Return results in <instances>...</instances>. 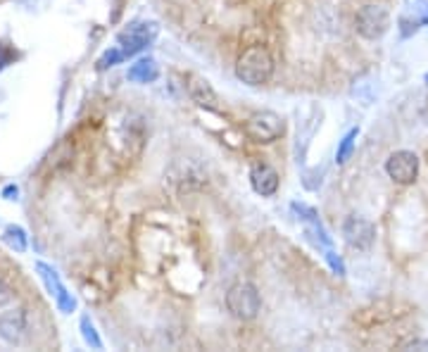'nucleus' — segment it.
<instances>
[{
    "instance_id": "obj_18",
    "label": "nucleus",
    "mask_w": 428,
    "mask_h": 352,
    "mask_svg": "<svg viewBox=\"0 0 428 352\" xmlns=\"http://www.w3.org/2000/svg\"><path fill=\"white\" fill-rule=\"evenodd\" d=\"M12 298H14V293H12V288L5 284L3 279H0V307H5V305H10L12 302Z\"/></svg>"
},
{
    "instance_id": "obj_14",
    "label": "nucleus",
    "mask_w": 428,
    "mask_h": 352,
    "mask_svg": "<svg viewBox=\"0 0 428 352\" xmlns=\"http://www.w3.org/2000/svg\"><path fill=\"white\" fill-rule=\"evenodd\" d=\"M357 136H360V129H350L345 136L340 138V145H338V150H335V162L338 165H345V162L350 160V155H352V150H355V140H357Z\"/></svg>"
},
{
    "instance_id": "obj_20",
    "label": "nucleus",
    "mask_w": 428,
    "mask_h": 352,
    "mask_svg": "<svg viewBox=\"0 0 428 352\" xmlns=\"http://www.w3.org/2000/svg\"><path fill=\"white\" fill-rule=\"evenodd\" d=\"M0 195H3L5 200H17V195H19V188L14 186V184H7V186L3 188V193H0Z\"/></svg>"
},
{
    "instance_id": "obj_10",
    "label": "nucleus",
    "mask_w": 428,
    "mask_h": 352,
    "mask_svg": "<svg viewBox=\"0 0 428 352\" xmlns=\"http://www.w3.org/2000/svg\"><path fill=\"white\" fill-rule=\"evenodd\" d=\"M250 184H253L255 193L264 195V198H269V195H274L278 191V174L274 167L269 165H255L250 169Z\"/></svg>"
},
{
    "instance_id": "obj_9",
    "label": "nucleus",
    "mask_w": 428,
    "mask_h": 352,
    "mask_svg": "<svg viewBox=\"0 0 428 352\" xmlns=\"http://www.w3.org/2000/svg\"><path fill=\"white\" fill-rule=\"evenodd\" d=\"M342 236L345 241L357 250H369L376 241V227L371 224L367 217L352 214L342 222Z\"/></svg>"
},
{
    "instance_id": "obj_19",
    "label": "nucleus",
    "mask_w": 428,
    "mask_h": 352,
    "mask_svg": "<svg viewBox=\"0 0 428 352\" xmlns=\"http://www.w3.org/2000/svg\"><path fill=\"white\" fill-rule=\"evenodd\" d=\"M14 58H17V53H14L12 48H7L5 43H0V69H3L7 62L14 60Z\"/></svg>"
},
{
    "instance_id": "obj_5",
    "label": "nucleus",
    "mask_w": 428,
    "mask_h": 352,
    "mask_svg": "<svg viewBox=\"0 0 428 352\" xmlns=\"http://www.w3.org/2000/svg\"><path fill=\"white\" fill-rule=\"evenodd\" d=\"M245 133L255 143H271L283 136V119L276 112H255L245 122Z\"/></svg>"
},
{
    "instance_id": "obj_1",
    "label": "nucleus",
    "mask_w": 428,
    "mask_h": 352,
    "mask_svg": "<svg viewBox=\"0 0 428 352\" xmlns=\"http://www.w3.org/2000/svg\"><path fill=\"white\" fill-rule=\"evenodd\" d=\"M271 74H274V58L262 46L248 48L235 62V76L248 86H262L271 79Z\"/></svg>"
},
{
    "instance_id": "obj_2",
    "label": "nucleus",
    "mask_w": 428,
    "mask_h": 352,
    "mask_svg": "<svg viewBox=\"0 0 428 352\" xmlns=\"http://www.w3.org/2000/svg\"><path fill=\"white\" fill-rule=\"evenodd\" d=\"M226 307L235 319H243V321L255 319L262 307L260 291H257L253 284H235L228 288L226 293Z\"/></svg>"
},
{
    "instance_id": "obj_11",
    "label": "nucleus",
    "mask_w": 428,
    "mask_h": 352,
    "mask_svg": "<svg viewBox=\"0 0 428 352\" xmlns=\"http://www.w3.org/2000/svg\"><path fill=\"white\" fill-rule=\"evenodd\" d=\"M126 79L131 83H153L160 79V67L153 58H141L138 62H133L126 72Z\"/></svg>"
},
{
    "instance_id": "obj_22",
    "label": "nucleus",
    "mask_w": 428,
    "mask_h": 352,
    "mask_svg": "<svg viewBox=\"0 0 428 352\" xmlns=\"http://www.w3.org/2000/svg\"><path fill=\"white\" fill-rule=\"evenodd\" d=\"M424 117H426V122H428V100H426V108H424Z\"/></svg>"
},
{
    "instance_id": "obj_3",
    "label": "nucleus",
    "mask_w": 428,
    "mask_h": 352,
    "mask_svg": "<svg viewBox=\"0 0 428 352\" xmlns=\"http://www.w3.org/2000/svg\"><path fill=\"white\" fill-rule=\"evenodd\" d=\"M355 29L362 38L378 41L390 29V15L381 5H364L355 17Z\"/></svg>"
},
{
    "instance_id": "obj_4",
    "label": "nucleus",
    "mask_w": 428,
    "mask_h": 352,
    "mask_svg": "<svg viewBox=\"0 0 428 352\" xmlns=\"http://www.w3.org/2000/svg\"><path fill=\"white\" fill-rule=\"evenodd\" d=\"M160 33V26L155 22H133L128 24L124 31L117 33V43L121 46V53L126 58H133L136 53L146 51V48L153 43Z\"/></svg>"
},
{
    "instance_id": "obj_23",
    "label": "nucleus",
    "mask_w": 428,
    "mask_h": 352,
    "mask_svg": "<svg viewBox=\"0 0 428 352\" xmlns=\"http://www.w3.org/2000/svg\"><path fill=\"white\" fill-rule=\"evenodd\" d=\"M426 83H428V74H426Z\"/></svg>"
},
{
    "instance_id": "obj_6",
    "label": "nucleus",
    "mask_w": 428,
    "mask_h": 352,
    "mask_svg": "<svg viewBox=\"0 0 428 352\" xmlns=\"http://www.w3.org/2000/svg\"><path fill=\"white\" fill-rule=\"evenodd\" d=\"M385 174L390 176L395 184L399 186H407V184H414L419 176V157L417 152L412 150H397L392 152L388 162H385Z\"/></svg>"
},
{
    "instance_id": "obj_17",
    "label": "nucleus",
    "mask_w": 428,
    "mask_h": 352,
    "mask_svg": "<svg viewBox=\"0 0 428 352\" xmlns=\"http://www.w3.org/2000/svg\"><path fill=\"white\" fill-rule=\"evenodd\" d=\"M124 60H126V55L121 53V48H110V51H105L103 55H100V60H98V69H100V72H103V69L119 65V62H124Z\"/></svg>"
},
{
    "instance_id": "obj_8",
    "label": "nucleus",
    "mask_w": 428,
    "mask_h": 352,
    "mask_svg": "<svg viewBox=\"0 0 428 352\" xmlns=\"http://www.w3.org/2000/svg\"><path fill=\"white\" fill-rule=\"evenodd\" d=\"M29 333V312L24 307H14L0 314V338L7 345H21Z\"/></svg>"
},
{
    "instance_id": "obj_13",
    "label": "nucleus",
    "mask_w": 428,
    "mask_h": 352,
    "mask_svg": "<svg viewBox=\"0 0 428 352\" xmlns=\"http://www.w3.org/2000/svg\"><path fill=\"white\" fill-rule=\"evenodd\" d=\"M3 243L7 248H12L14 252H26L29 236L24 229L17 227V224H10V227H5V231H3Z\"/></svg>"
},
{
    "instance_id": "obj_12",
    "label": "nucleus",
    "mask_w": 428,
    "mask_h": 352,
    "mask_svg": "<svg viewBox=\"0 0 428 352\" xmlns=\"http://www.w3.org/2000/svg\"><path fill=\"white\" fill-rule=\"evenodd\" d=\"M188 95H190L198 105H203V108L217 110L219 98H217V93H214L212 86H210L207 81H203V79H193V83H188Z\"/></svg>"
},
{
    "instance_id": "obj_7",
    "label": "nucleus",
    "mask_w": 428,
    "mask_h": 352,
    "mask_svg": "<svg viewBox=\"0 0 428 352\" xmlns=\"http://www.w3.org/2000/svg\"><path fill=\"white\" fill-rule=\"evenodd\" d=\"M36 271H39L41 281L46 284L48 293L55 298L57 309H60V312H64V314L74 312V309H76V300L71 298V293L67 291V288H64V284L60 281V276H57V271L53 269V266L46 264V262H36Z\"/></svg>"
},
{
    "instance_id": "obj_21",
    "label": "nucleus",
    "mask_w": 428,
    "mask_h": 352,
    "mask_svg": "<svg viewBox=\"0 0 428 352\" xmlns=\"http://www.w3.org/2000/svg\"><path fill=\"white\" fill-rule=\"evenodd\" d=\"M402 350H428V341H409V343H404L402 345Z\"/></svg>"
},
{
    "instance_id": "obj_16",
    "label": "nucleus",
    "mask_w": 428,
    "mask_h": 352,
    "mask_svg": "<svg viewBox=\"0 0 428 352\" xmlns=\"http://www.w3.org/2000/svg\"><path fill=\"white\" fill-rule=\"evenodd\" d=\"M421 24H426V17L424 15H421V12H419V15L417 17H399V33H402V36L404 38H409L412 36V33H417L419 31V26Z\"/></svg>"
},
{
    "instance_id": "obj_15",
    "label": "nucleus",
    "mask_w": 428,
    "mask_h": 352,
    "mask_svg": "<svg viewBox=\"0 0 428 352\" xmlns=\"http://www.w3.org/2000/svg\"><path fill=\"white\" fill-rule=\"evenodd\" d=\"M78 328H81V336H83L86 345H91L93 350H103V341H100V336H98V331H96V323L91 321L88 314L81 316V321H78Z\"/></svg>"
}]
</instances>
